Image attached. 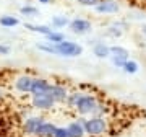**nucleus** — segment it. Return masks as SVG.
<instances>
[{
  "label": "nucleus",
  "mask_w": 146,
  "mask_h": 137,
  "mask_svg": "<svg viewBox=\"0 0 146 137\" xmlns=\"http://www.w3.org/2000/svg\"><path fill=\"white\" fill-rule=\"evenodd\" d=\"M46 95H49L55 103H65L68 98V90L60 83H50Z\"/></svg>",
  "instance_id": "nucleus-4"
},
{
  "label": "nucleus",
  "mask_w": 146,
  "mask_h": 137,
  "mask_svg": "<svg viewBox=\"0 0 146 137\" xmlns=\"http://www.w3.org/2000/svg\"><path fill=\"white\" fill-rule=\"evenodd\" d=\"M49 2H50V0H39V3H44V5H47Z\"/></svg>",
  "instance_id": "nucleus-27"
},
{
  "label": "nucleus",
  "mask_w": 146,
  "mask_h": 137,
  "mask_svg": "<svg viewBox=\"0 0 146 137\" xmlns=\"http://www.w3.org/2000/svg\"><path fill=\"white\" fill-rule=\"evenodd\" d=\"M46 39L49 42H52V44H58V42H62L63 39H65V36H63L60 31H54V30H52V31L46 36Z\"/></svg>",
  "instance_id": "nucleus-20"
},
{
  "label": "nucleus",
  "mask_w": 146,
  "mask_h": 137,
  "mask_svg": "<svg viewBox=\"0 0 146 137\" xmlns=\"http://www.w3.org/2000/svg\"><path fill=\"white\" fill-rule=\"evenodd\" d=\"M94 8H96L98 13H117L119 11V3L115 0H101Z\"/></svg>",
  "instance_id": "nucleus-10"
},
{
  "label": "nucleus",
  "mask_w": 146,
  "mask_h": 137,
  "mask_svg": "<svg viewBox=\"0 0 146 137\" xmlns=\"http://www.w3.org/2000/svg\"><path fill=\"white\" fill-rule=\"evenodd\" d=\"M80 121L83 122V127H84V132L91 137H98V136H102L104 132H107V121L104 118H99V116H93L89 119H84V118H80Z\"/></svg>",
  "instance_id": "nucleus-1"
},
{
  "label": "nucleus",
  "mask_w": 146,
  "mask_h": 137,
  "mask_svg": "<svg viewBox=\"0 0 146 137\" xmlns=\"http://www.w3.org/2000/svg\"><path fill=\"white\" fill-rule=\"evenodd\" d=\"M68 28H70V31L73 34H86V33H89L93 30L91 23L88 20H83V18H75V20H72L70 25H68Z\"/></svg>",
  "instance_id": "nucleus-7"
},
{
  "label": "nucleus",
  "mask_w": 146,
  "mask_h": 137,
  "mask_svg": "<svg viewBox=\"0 0 146 137\" xmlns=\"http://www.w3.org/2000/svg\"><path fill=\"white\" fill-rule=\"evenodd\" d=\"M49 80L46 79H34L33 80V87H31V96H39V95H46L49 90Z\"/></svg>",
  "instance_id": "nucleus-9"
},
{
  "label": "nucleus",
  "mask_w": 146,
  "mask_h": 137,
  "mask_svg": "<svg viewBox=\"0 0 146 137\" xmlns=\"http://www.w3.org/2000/svg\"><path fill=\"white\" fill-rule=\"evenodd\" d=\"M110 56H112V57H115V59L128 60V56H130V52H128L125 48H122V46H112V48H110Z\"/></svg>",
  "instance_id": "nucleus-15"
},
{
  "label": "nucleus",
  "mask_w": 146,
  "mask_h": 137,
  "mask_svg": "<svg viewBox=\"0 0 146 137\" xmlns=\"http://www.w3.org/2000/svg\"><path fill=\"white\" fill-rule=\"evenodd\" d=\"M31 106L34 109H52L55 106V101L49 95H39V96H31Z\"/></svg>",
  "instance_id": "nucleus-6"
},
{
  "label": "nucleus",
  "mask_w": 146,
  "mask_h": 137,
  "mask_svg": "<svg viewBox=\"0 0 146 137\" xmlns=\"http://www.w3.org/2000/svg\"><path fill=\"white\" fill-rule=\"evenodd\" d=\"M55 124H52V122H42L41 126H39V129L36 131V134H34V137H52L54 136V131H55Z\"/></svg>",
  "instance_id": "nucleus-12"
},
{
  "label": "nucleus",
  "mask_w": 146,
  "mask_h": 137,
  "mask_svg": "<svg viewBox=\"0 0 146 137\" xmlns=\"http://www.w3.org/2000/svg\"><path fill=\"white\" fill-rule=\"evenodd\" d=\"M107 34H110V36H114V38H120L122 36V30H119V28H109Z\"/></svg>",
  "instance_id": "nucleus-24"
},
{
  "label": "nucleus",
  "mask_w": 146,
  "mask_h": 137,
  "mask_svg": "<svg viewBox=\"0 0 146 137\" xmlns=\"http://www.w3.org/2000/svg\"><path fill=\"white\" fill-rule=\"evenodd\" d=\"M55 48H57L58 56H62V57H78V56L83 54V48L80 44L73 41H67V39L55 44Z\"/></svg>",
  "instance_id": "nucleus-3"
},
{
  "label": "nucleus",
  "mask_w": 146,
  "mask_h": 137,
  "mask_svg": "<svg viewBox=\"0 0 146 137\" xmlns=\"http://www.w3.org/2000/svg\"><path fill=\"white\" fill-rule=\"evenodd\" d=\"M25 30H29V31H33V33H39L42 36H47L49 33L52 31V30L49 26H46V25H33V23H25Z\"/></svg>",
  "instance_id": "nucleus-14"
},
{
  "label": "nucleus",
  "mask_w": 146,
  "mask_h": 137,
  "mask_svg": "<svg viewBox=\"0 0 146 137\" xmlns=\"http://www.w3.org/2000/svg\"><path fill=\"white\" fill-rule=\"evenodd\" d=\"M10 46H7V44H0V56H8L10 54Z\"/></svg>",
  "instance_id": "nucleus-25"
},
{
  "label": "nucleus",
  "mask_w": 146,
  "mask_h": 137,
  "mask_svg": "<svg viewBox=\"0 0 146 137\" xmlns=\"http://www.w3.org/2000/svg\"><path fill=\"white\" fill-rule=\"evenodd\" d=\"M20 25V20L13 15H2L0 16V26L3 28H13Z\"/></svg>",
  "instance_id": "nucleus-16"
},
{
  "label": "nucleus",
  "mask_w": 146,
  "mask_h": 137,
  "mask_svg": "<svg viewBox=\"0 0 146 137\" xmlns=\"http://www.w3.org/2000/svg\"><path fill=\"white\" fill-rule=\"evenodd\" d=\"M138 68H140V65H138V62H135V60H127L125 65H123V70H125L127 74H136L138 72Z\"/></svg>",
  "instance_id": "nucleus-21"
},
{
  "label": "nucleus",
  "mask_w": 146,
  "mask_h": 137,
  "mask_svg": "<svg viewBox=\"0 0 146 137\" xmlns=\"http://www.w3.org/2000/svg\"><path fill=\"white\" fill-rule=\"evenodd\" d=\"M52 26L54 28H65L67 25H70V20H68V16H63V15H55L52 16Z\"/></svg>",
  "instance_id": "nucleus-18"
},
{
  "label": "nucleus",
  "mask_w": 146,
  "mask_h": 137,
  "mask_svg": "<svg viewBox=\"0 0 146 137\" xmlns=\"http://www.w3.org/2000/svg\"><path fill=\"white\" fill-rule=\"evenodd\" d=\"M20 13H21L23 16L34 18V16L39 15V10H37L36 7H33V5H25V7H21V8H20Z\"/></svg>",
  "instance_id": "nucleus-19"
},
{
  "label": "nucleus",
  "mask_w": 146,
  "mask_h": 137,
  "mask_svg": "<svg viewBox=\"0 0 146 137\" xmlns=\"http://www.w3.org/2000/svg\"><path fill=\"white\" fill-rule=\"evenodd\" d=\"M33 77L29 75H20V77H16L13 85H15V90L16 91H20V93H29L31 91V87H33Z\"/></svg>",
  "instance_id": "nucleus-8"
},
{
  "label": "nucleus",
  "mask_w": 146,
  "mask_h": 137,
  "mask_svg": "<svg viewBox=\"0 0 146 137\" xmlns=\"http://www.w3.org/2000/svg\"><path fill=\"white\" fill-rule=\"evenodd\" d=\"M52 137H70V136H68L67 127H55V131H54V136Z\"/></svg>",
  "instance_id": "nucleus-22"
},
{
  "label": "nucleus",
  "mask_w": 146,
  "mask_h": 137,
  "mask_svg": "<svg viewBox=\"0 0 146 137\" xmlns=\"http://www.w3.org/2000/svg\"><path fill=\"white\" fill-rule=\"evenodd\" d=\"M98 100H96V96L94 95H89V93H81V96L78 98L76 101V105H75V109L78 111L80 114H96V111H98Z\"/></svg>",
  "instance_id": "nucleus-2"
},
{
  "label": "nucleus",
  "mask_w": 146,
  "mask_h": 137,
  "mask_svg": "<svg viewBox=\"0 0 146 137\" xmlns=\"http://www.w3.org/2000/svg\"><path fill=\"white\" fill-rule=\"evenodd\" d=\"M141 33L146 36V25H143V26H141Z\"/></svg>",
  "instance_id": "nucleus-26"
},
{
  "label": "nucleus",
  "mask_w": 146,
  "mask_h": 137,
  "mask_svg": "<svg viewBox=\"0 0 146 137\" xmlns=\"http://www.w3.org/2000/svg\"><path fill=\"white\" fill-rule=\"evenodd\" d=\"M76 2L80 5H84V7H96L101 0H76Z\"/></svg>",
  "instance_id": "nucleus-23"
},
{
  "label": "nucleus",
  "mask_w": 146,
  "mask_h": 137,
  "mask_svg": "<svg viewBox=\"0 0 146 137\" xmlns=\"http://www.w3.org/2000/svg\"><path fill=\"white\" fill-rule=\"evenodd\" d=\"M93 54L96 56V57H99V59H106V57L110 56V48L107 46V44H104V42H98V44H94Z\"/></svg>",
  "instance_id": "nucleus-13"
},
{
  "label": "nucleus",
  "mask_w": 146,
  "mask_h": 137,
  "mask_svg": "<svg viewBox=\"0 0 146 137\" xmlns=\"http://www.w3.org/2000/svg\"><path fill=\"white\" fill-rule=\"evenodd\" d=\"M36 48L39 49V51H42V52H47V54H54V56H58L57 48H55V44H52V42H49V41L37 42V44H36Z\"/></svg>",
  "instance_id": "nucleus-17"
},
{
  "label": "nucleus",
  "mask_w": 146,
  "mask_h": 137,
  "mask_svg": "<svg viewBox=\"0 0 146 137\" xmlns=\"http://www.w3.org/2000/svg\"><path fill=\"white\" fill-rule=\"evenodd\" d=\"M67 131H68V136L70 137H84V127H83V122L80 121V118L76 121H72L70 124L67 126Z\"/></svg>",
  "instance_id": "nucleus-11"
},
{
  "label": "nucleus",
  "mask_w": 146,
  "mask_h": 137,
  "mask_svg": "<svg viewBox=\"0 0 146 137\" xmlns=\"http://www.w3.org/2000/svg\"><path fill=\"white\" fill-rule=\"evenodd\" d=\"M42 122H46V119H44L42 116H29V118H26L25 122H23V134H25V136H34Z\"/></svg>",
  "instance_id": "nucleus-5"
}]
</instances>
